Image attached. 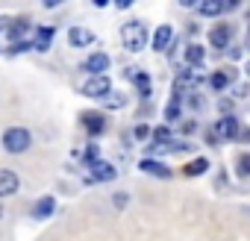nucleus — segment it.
I'll list each match as a JSON object with an SVG mask.
<instances>
[{
    "label": "nucleus",
    "instance_id": "nucleus-8",
    "mask_svg": "<svg viewBox=\"0 0 250 241\" xmlns=\"http://www.w3.org/2000/svg\"><path fill=\"white\" fill-rule=\"evenodd\" d=\"M18 185H21L18 174H12V171H3V168H0V197L15 194V191H18Z\"/></svg>",
    "mask_w": 250,
    "mask_h": 241
},
{
    "label": "nucleus",
    "instance_id": "nucleus-26",
    "mask_svg": "<svg viewBox=\"0 0 250 241\" xmlns=\"http://www.w3.org/2000/svg\"><path fill=\"white\" fill-rule=\"evenodd\" d=\"M241 3V0H224V9H235Z\"/></svg>",
    "mask_w": 250,
    "mask_h": 241
},
{
    "label": "nucleus",
    "instance_id": "nucleus-18",
    "mask_svg": "<svg viewBox=\"0 0 250 241\" xmlns=\"http://www.w3.org/2000/svg\"><path fill=\"white\" fill-rule=\"evenodd\" d=\"M186 59H188L191 65H200V62H203V47H200V44H188Z\"/></svg>",
    "mask_w": 250,
    "mask_h": 241
},
{
    "label": "nucleus",
    "instance_id": "nucleus-24",
    "mask_svg": "<svg viewBox=\"0 0 250 241\" xmlns=\"http://www.w3.org/2000/svg\"><path fill=\"white\" fill-rule=\"evenodd\" d=\"M59 3H65V0H42V6H44V9H56Z\"/></svg>",
    "mask_w": 250,
    "mask_h": 241
},
{
    "label": "nucleus",
    "instance_id": "nucleus-4",
    "mask_svg": "<svg viewBox=\"0 0 250 241\" xmlns=\"http://www.w3.org/2000/svg\"><path fill=\"white\" fill-rule=\"evenodd\" d=\"M212 136H215V141L235 139V136H238V120H235V118H221L218 124H215V130H212Z\"/></svg>",
    "mask_w": 250,
    "mask_h": 241
},
{
    "label": "nucleus",
    "instance_id": "nucleus-11",
    "mask_svg": "<svg viewBox=\"0 0 250 241\" xmlns=\"http://www.w3.org/2000/svg\"><path fill=\"white\" fill-rule=\"evenodd\" d=\"M229 36H232V30H229L227 24H218V27L212 30V36H209V41H212L215 50H224V47L229 44Z\"/></svg>",
    "mask_w": 250,
    "mask_h": 241
},
{
    "label": "nucleus",
    "instance_id": "nucleus-23",
    "mask_svg": "<svg viewBox=\"0 0 250 241\" xmlns=\"http://www.w3.org/2000/svg\"><path fill=\"white\" fill-rule=\"evenodd\" d=\"M147 136H150V127L139 124V127H136V139H147Z\"/></svg>",
    "mask_w": 250,
    "mask_h": 241
},
{
    "label": "nucleus",
    "instance_id": "nucleus-22",
    "mask_svg": "<svg viewBox=\"0 0 250 241\" xmlns=\"http://www.w3.org/2000/svg\"><path fill=\"white\" fill-rule=\"evenodd\" d=\"M238 174H244V177L250 174V156H241L238 159Z\"/></svg>",
    "mask_w": 250,
    "mask_h": 241
},
{
    "label": "nucleus",
    "instance_id": "nucleus-21",
    "mask_svg": "<svg viewBox=\"0 0 250 241\" xmlns=\"http://www.w3.org/2000/svg\"><path fill=\"white\" fill-rule=\"evenodd\" d=\"M103 100H106V106H112V109H115V106H124V97H121V94H106Z\"/></svg>",
    "mask_w": 250,
    "mask_h": 241
},
{
    "label": "nucleus",
    "instance_id": "nucleus-7",
    "mask_svg": "<svg viewBox=\"0 0 250 241\" xmlns=\"http://www.w3.org/2000/svg\"><path fill=\"white\" fill-rule=\"evenodd\" d=\"M91 165V177H88V182H109V180H115V168L109 165V162H88Z\"/></svg>",
    "mask_w": 250,
    "mask_h": 241
},
{
    "label": "nucleus",
    "instance_id": "nucleus-32",
    "mask_svg": "<svg viewBox=\"0 0 250 241\" xmlns=\"http://www.w3.org/2000/svg\"><path fill=\"white\" fill-rule=\"evenodd\" d=\"M247 47H250V33H247Z\"/></svg>",
    "mask_w": 250,
    "mask_h": 241
},
{
    "label": "nucleus",
    "instance_id": "nucleus-29",
    "mask_svg": "<svg viewBox=\"0 0 250 241\" xmlns=\"http://www.w3.org/2000/svg\"><path fill=\"white\" fill-rule=\"evenodd\" d=\"M241 141H247V144H250V130H244V133H241Z\"/></svg>",
    "mask_w": 250,
    "mask_h": 241
},
{
    "label": "nucleus",
    "instance_id": "nucleus-16",
    "mask_svg": "<svg viewBox=\"0 0 250 241\" xmlns=\"http://www.w3.org/2000/svg\"><path fill=\"white\" fill-rule=\"evenodd\" d=\"M197 6H200V15L212 18V15H218L224 9V0H203V3H197Z\"/></svg>",
    "mask_w": 250,
    "mask_h": 241
},
{
    "label": "nucleus",
    "instance_id": "nucleus-28",
    "mask_svg": "<svg viewBox=\"0 0 250 241\" xmlns=\"http://www.w3.org/2000/svg\"><path fill=\"white\" fill-rule=\"evenodd\" d=\"M3 30H6V18H0V36H3ZM3 50V47H0Z\"/></svg>",
    "mask_w": 250,
    "mask_h": 241
},
{
    "label": "nucleus",
    "instance_id": "nucleus-30",
    "mask_svg": "<svg viewBox=\"0 0 250 241\" xmlns=\"http://www.w3.org/2000/svg\"><path fill=\"white\" fill-rule=\"evenodd\" d=\"M109 3V0H94V6H106Z\"/></svg>",
    "mask_w": 250,
    "mask_h": 241
},
{
    "label": "nucleus",
    "instance_id": "nucleus-10",
    "mask_svg": "<svg viewBox=\"0 0 250 241\" xmlns=\"http://www.w3.org/2000/svg\"><path fill=\"white\" fill-rule=\"evenodd\" d=\"M171 41H174V30L165 24V27H159L156 33H153V50H159V53H165L168 47H171Z\"/></svg>",
    "mask_w": 250,
    "mask_h": 241
},
{
    "label": "nucleus",
    "instance_id": "nucleus-5",
    "mask_svg": "<svg viewBox=\"0 0 250 241\" xmlns=\"http://www.w3.org/2000/svg\"><path fill=\"white\" fill-rule=\"evenodd\" d=\"M53 36H56V30H53V27H36L33 47H36L39 53H47V50H50V44H53Z\"/></svg>",
    "mask_w": 250,
    "mask_h": 241
},
{
    "label": "nucleus",
    "instance_id": "nucleus-25",
    "mask_svg": "<svg viewBox=\"0 0 250 241\" xmlns=\"http://www.w3.org/2000/svg\"><path fill=\"white\" fill-rule=\"evenodd\" d=\"M133 3H136V0H115V6H118V9H130Z\"/></svg>",
    "mask_w": 250,
    "mask_h": 241
},
{
    "label": "nucleus",
    "instance_id": "nucleus-12",
    "mask_svg": "<svg viewBox=\"0 0 250 241\" xmlns=\"http://www.w3.org/2000/svg\"><path fill=\"white\" fill-rule=\"evenodd\" d=\"M83 68H85L88 74H103V71L109 68V56H106V53H91V56L83 62Z\"/></svg>",
    "mask_w": 250,
    "mask_h": 241
},
{
    "label": "nucleus",
    "instance_id": "nucleus-13",
    "mask_svg": "<svg viewBox=\"0 0 250 241\" xmlns=\"http://www.w3.org/2000/svg\"><path fill=\"white\" fill-rule=\"evenodd\" d=\"M139 168H142L145 174H153V177H162V180H168V177H171V171H168L162 162H156V159H142V162H139Z\"/></svg>",
    "mask_w": 250,
    "mask_h": 241
},
{
    "label": "nucleus",
    "instance_id": "nucleus-1",
    "mask_svg": "<svg viewBox=\"0 0 250 241\" xmlns=\"http://www.w3.org/2000/svg\"><path fill=\"white\" fill-rule=\"evenodd\" d=\"M121 41H124V47H127V50L139 53L147 44V27L142 21H127V24L121 27Z\"/></svg>",
    "mask_w": 250,
    "mask_h": 241
},
{
    "label": "nucleus",
    "instance_id": "nucleus-15",
    "mask_svg": "<svg viewBox=\"0 0 250 241\" xmlns=\"http://www.w3.org/2000/svg\"><path fill=\"white\" fill-rule=\"evenodd\" d=\"M127 77L139 85V91H142L145 97L150 94V77H147V74H142V71H127Z\"/></svg>",
    "mask_w": 250,
    "mask_h": 241
},
{
    "label": "nucleus",
    "instance_id": "nucleus-14",
    "mask_svg": "<svg viewBox=\"0 0 250 241\" xmlns=\"http://www.w3.org/2000/svg\"><path fill=\"white\" fill-rule=\"evenodd\" d=\"M53 209H56V200H53V197H42V200L36 203L33 215H36V218H50V215H53Z\"/></svg>",
    "mask_w": 250,
    "mask_h": 241
},
{
    "label": "nucleus",
    "instance_id": "nucleus-3",
    "mask_svg": "<svg viewBox=\"0 0 250 241\" xmlns=\"http://www.w3.org/2000/svg\"><path fill=\"white\" fill-rule=\"evenodd\" d=\"M112 91V82H109V77H103V74H94L85 85H83V94L85 97H106Z\"/></svg>",
    "mask_w": 250,
    "mask_h": 241
},
{
    "label": "nucleus",
    "instance_id": "nucleus-19",
    "mask_svg": "<svg viewBox=\"0 0 250 241\" xmlns=\"http://www.w3.org/2000/svg\"><path fill=\"white\" fill-rule=\"evenodd\" d=\"M165 118H168V120H177V118H180V94H174V100L168 103V109H165Z\"/></svg>",
    "mask_w": 250,
    "mask_h": 241
},
{
    "label": "nucleus",
    "instance_id": "nucleus-2",
    "mask_svg": "<svg viewBox=\"0 0 250 241\" xmlns=\"http://www.w3.org/2000/svg\"><path fill=\"white\" fill-rule=\"evenodd\" d=\"M30 144H33V133H30L27 127H9V130L3 133V150L12 153V156L30 150Z\"/></svg>",
    "mask_w": 250,
    "mask_h": 241
},
{
    "label": "nucleus",
    "instance_id": "nucleus-6",
    "mask_svg": "<svg viewBox=\"0 0 250 241\" xmlns=\"http://www.w3.org/2000/svg\"><path fill=\"white\" fill-rule=\"evenodd\" d=\"M68 44L71 47H88V44H94V33L85 30V27H71L68 30Z\"/></svg>",
    "mask_w": 250,
    "mask_h": 241
},
{
    "label": "nucleus",
    "instance_id": "nucleus-27",
    "mask_svg": "<svg viewBox=\"0 0 250 241\" xmlns=\"http://www.w3.org/2000/svg\"><path fill=\"white\" fill-rule=\"evenodd\" d=\"M200 0H180V6H197Z\"/></svg>",
    "mask_w": 250,
    "mask_h": 241
},
{
    "label": "nucleus",
    "instance_id": "nucleus-17",
    "mask_svg": "<svg viewBox=\"0 0 250 241\" xmlns=\"http://www.w3.org/2000/svg\"><path fill=\"white\" fill-rule=\"evenodd\" d=\"M206 168H209V162H206V159H194L191 165H186V177H200Z\"/></svg>",
    "mask_w": 250,
    "mask_h": 241
},
{
    "label": "nucleus",
    "instance_id": "nucleus-20",
    "mask_svg": "<svg viewBox=\"0 0 250 241\" xmlns=\"http://www.w3.org/2000/svg\"><path fill=\"white\" fill-rule=\"evenodd\" d=\"M227 82H229V80H227V74H212V80H209V85H212V88H224Z\"/></svg>",
    "mask_w": 250,
    "mask_h": 241
},
{
    "label": "nucleus",
    "instance_id": "nucleus-31",
    "mask_svg": "<svg viewBox=\"0 0 250 241\" xmlns=\"http://www.w3.org/2000/svg\"><path fill=\"white\" fill-rule=\"evenodd\" d=\"M247 77H250V62H247Z\"/></svg>",
    "mask_w": 250,
    "mask_h": 241
},
{
    "label": "nucleus",
    "instance_id": "nucleus-33",
    "mask_svg": "<svg viewBox=\"0 0 250 241\" xmlns=\"http://www.w3.org/2000/svg\"><path fill=\"white\" fill-rule=\"evenodd\" d=\"M0 215H3V206H0Z\"/></svg>",
    "mask_w": 250,
    "mask_h": 241
},
{
    "label": "nucleus",
    "instance_id": "nucleus-9",
    "mask_svg": "<svg viewBox=\"0 0 250 241\" xmlns=\"http://www.w3.org/2000/svg\"><path fill=\"white\" fill-rule=\"evenodd\" d=\"M83 124H85V130H88L91 136H100V133L106 130V118L97 115V112H83Z\"/></svg>",
    "mask_w": 250,
    "mask_h": 241
}]
</instances>
